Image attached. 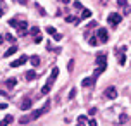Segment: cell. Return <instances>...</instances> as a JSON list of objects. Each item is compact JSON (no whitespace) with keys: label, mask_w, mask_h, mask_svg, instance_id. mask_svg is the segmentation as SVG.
Returning <instances> with one entry per match:
<instances>
[{"label":"cell","mask_w":131,"mask_h":126,"mask_svg":"<svg viewBox=\"0 0 131 126\" xmlns=\"http://www.w3.org/2000/svg\"><path fill=\"white\" fill-rule=\"evenodd\" d=\"M121 19H123V16H121V14H109V17H107V21H109V24H111V26H117L119 23H121Z\"/></svg>","instance_id":"1"},{"label":"cell","mask_w":131,"mask_h":126,"mask_svg":"<svg viewBox=\"0 0 131 126\" xmlns=\"http://www.w3.org/2000/svg\"><path fill=\"white\" fill-rule=\"evenodd\" d=\"M104 97L109 100H114L116 97H117V90L114 88V86H107V90L104 92Z\"/></svg>","instance_id":"2"},{"label":"cell","mask_w":131,"mask_h":126,"mask_svg":"<svg viewBox=\"0 0 131 126\" xmlns=\"http://www.w3.org/2000/svg\"><path fill=\"white\" fill-rule=\"evenodd\" d=\"M48 107H50V102H47L45 106L41 107V109H38V111H35V112L31 114V119H38L40 116H43V114L47 112V111H48Z\"/></svg>","instance_id":"3"},{"label":"cell","mask_w":131,"mask_h":126,"mask_svg":"<svg viewBox=\"0 0 131 126\" xmlns=\"http://www.w3.org/2000/svg\"><path fill=\"white\" fill-rule=\"evenodd\" d=\"M98 41L100 43H107V40H109V35H107V29L105 28H98Z\"/></svg>","instance_id":"4"},{"label":"cell","mask_w":131,"mask_h":126,"mask_svg":"<svg viewBox=\"0 0 131 126\" xmlns=\"http://www.w3.org/2000/svg\"><path fill=\"white\" fill-rule=\"evenodd\" d=\"M16 29H19V35H21V36H23V35H26L28 33V23H26V21H17Z\"/></svg>","instance_id":"5"},{"label":"cell","mask_w":131,"mask_h":126,"mask_svg":"<svg viewBox=\"0 0 131 126\" xmlns=\"http://www.w3.org/2000/svg\"><path fill=\"white\" fill-rule=\"evenodd\" d=\"M57 76H59V67H52V73H50V76H48L47 83H48V85H53V81L57 80Z\"/></svg>","instance_id":"6"},{"label":"cell","mask_w":131,"mask_h":126,"mask_svg":"<svg viewBox=\"0 0 131 126\" xmlns=\"http://www.w3.org/2000/svg\"><path fill=\"white\" fill-rule=\"evenodd\" d=\"M24 62H28V55H21L17 60H14V62H10V67H19L23 66Z\"/></svg>","instance_id":"7"},{"label":"cell","mask_w":131,"mask_h":126,"mask_svg":"<svg viewBox=\"0 0 131 126\" xmlns=\"http://www.w3.org/2000/svg\"><path fill=\"white\" fill-rule=\"evenodd\" d=\"M31 104H33L31 97H24V99H23V104H21V109H23V111H28V109L31 107Z\"/></svg>","instance_id":"8"},{"label":"cell","mask_w":131,"mask_h":126,"mask_svg":"<svg viewBox=\"0 0 131 126\" xmlns=\"http://www.w3.org/2000/svg\"><path fill=\"white\" fill-rule=\"evenodd\" d=\"M93 83H95V80H93L92 76H90V78H85V80L81 81V85L85 86V88H90V86H93Z\"/></svg>","instance_id":"9"},{"label":"cell","mask_w":131,"mask_h":126,"mask_svg":"<svg viewBox=\"0 0 131 126\" xmlns=\"http://www.w3.org/2000/svg\"><path fill=\"white\" fill-rule=\"evenodd\" d=\"M16 52H17V45H12L5 54H4V57H10V55H12V54H16Z\"/></svg>","instance_id":"10"},{"label":"cell","mask_w":131,"mask_h":126,"mask_svg":"<svg viewBox=\"0 0 131 126\" xmlns=\"http://www.w3.org/2000/svg\"><path fill=\"white\" fill-rule=\"evenodd\" d=\"M105 60H107V57H105V54H98V55H97V64H98V66H102V64H105Z\"/></svg>","instance_id":"11"},{"label":"cell","mask_w":131,"mask_h":126,"mask_svg":"<svg viewBox=\"0 0 131 126\" xmlns=\"http://www.w3.org/2000/svg\"><path fill=\"white\" fill-rule=\"evenodd\" d=\"M90 17H92V10L83 9V10H81V19H90Z\"/></svg>","instance_id":"12"},{"label":"cell","mask_w":131,"mask_h":126,"mask_svg":"<svg viewBox=\"0 0 131 126\" xmlns=\"http://www.w3.org/2000/svg\"><path fill=\"white\" fill-rule=\"evenodd\" d=\"M16 83H17V80H16V78H9V80L5 81L7 88H14V86H16Z\"/></svg>","instance_id":"13"},{"label":"cell","mask_w":131,"mask_h":126,"mask_svg":"<svg viewBox=\"0 0 131 126\" xmlns=\"http://www.w3.org/2000/svg\"><path fill=\"white\" fill-rule=\"evenodd\" d=\"M117 60H119V64H121V66H124V64H126V54L121 52V54H119V57H117Z\"/></svg>","instance_id":"14"},{"label":"cell","mask_w":131,"mask_h":126,"mask_svg":"<svg viewBox=\"0 0 131 126\" xmlns=\"http://www.w3.org/2000/svg\"><path fill=\"white\" fill-rule=\"evenodd\" d=\"M35 7H36V10H38V14H40V16H45V9H43V7L40 5L38 2H35Z\"/></svg>","instance_id":"15"},{"label":"cell","mask_w":131,"mask_h":126,"mask_svg":"<svg viewBox=\"0 0 131 126\" xmlns=\"http://www.w3.org/2000/svg\"><path fill=\"white\" fill-rule=\"evenodd\" d=\"M29 121H31V114H29V116H23V118L19 119V123L21 124H28Z\"/></svg>","instance_id":"16"},{"label":"cell","mask_w":131,"mask_h":126,"mask_svg":"<svg viewBox=\"0 0 131 126\" xmlns=\"http://www.w3.org/2000/svg\"><path fill=\"white\" fill-rule=\"evenodd\" d=\"M31 64H33L35 67L40 64V57H38V55H31Z\"/></svg>","instance_id":"17"},{"label":"cell","mask_w":131,"mask_h":126,"mask_svg":"<svg viewBox=\"0 0 131 126\" xmlns=\"http://www.w3.org/2000/svg\"><path fill=\"white\" fill-rule=\"evenodd\" d=\"M50 90H52V85H48V83H47V85L41 88V93H43V95H47V93L50 92Z\"/></svg>","instance_id":"18"},{"label":"cell","mask_w":131,"mask_h":126,"mask_svg":"<svg viewBox=\"0 0 131 126\" xmlns=\"http://www.w3.org/2000/svg\"><path fill=\"white\" fill-rule=\"evenodd\" d=\"M2 121H4V123H5V124L9 126V124H10V123H12V121H14V118H12V116H10V114H9V116H5V118H4V119H2Z\"/></svg>","instance_id":"19"},{"label":"cell","mask_w":131,"mask_h":126,"mask_svg":"<svg viewBox=\"0 0 131 126\" xmlns=\"http://www.w3.org/2000/svg\"><path fill=\"white\" fill-rule=\"evenodd\" d=\"M45 31H47L48 35H55V33H57V31H55V28H53V26H47V28H45Z\"/></svg>","instance_id":"20"},{"label":"cell","mask_w":131,"mask_h":126,"mask_svg":"<svg viewBox=\"0 0 131 126\" xmlns=\"http://www.w3.org/2000/svg\"><path fill=\"white\" fill-rule=\"evenodd\" d=\"M35 76H36V74H35V71H28V73H26V80L31 81V80H35Z\"/></svg>","instance_id":"21"},{"label":"cell","mask_w":131,"mask_h":126,"mask_svg":"<svg viewBox=\"0 0 131 126\" xmlns=\"http://www.w3.org/2000/svg\"><path fill=\"white\" fill-rule=\"evenodd\" d=\"M66 21H67V23H78V17H74V16H67V17H66Z\"/></svg>","instance_id":"22"},{"label":"cell","mask_w":131,"mask_h":126,"mask_svg":"<svg viewBox=\"0 0 131 126\" xmlns=\"http://www.w3.org/2000/svg\"><path fill=\"white\" fill-rule=\"evenodd\" d=\"M98 43H100V41H98V38H95V36H93V38H90V45H92V47H97Z\"/></svg>","instance_id":"23"},{"label":"cell","mask_w":131,"mask_h":126,"mask_svg":"<svg viewBox=\"0 0 131 126\" xmlns=\"http://www.w3.org/2000/svg\"><path fill=\"white\" fill-rule=\"evenodd\" d=\"M119 121H121V124H124L126 121H128V114H121V118H119Z\"/></svg>","instance_id":"24"},{"label":"cell","mask_w":131,"mask_h":126,"mask_svg":"<svg viewBox=\"0 0 131 126\" xmlns=\"http://www.w3.org/2000/svg\"><path fill=\"white\" fill-rule=\"evenodd\" d=\"M74 7H76L78 10H83V4H81V2H78V0L74 2Z\"/></svg>","instance_id":"25"},{"label":"cell","mask_w":131,"mask_h":126,"mask_svg":"<svg viewBox=\"0 0 131 126\" xmlns=\"http://www.w3.org/2000/svg\"><path fill=\"white\" fill-rule=\"evenodd\" d=\"M52 36H53V40H55V41L62 40V35H60V33H55V35H52Z\"/></svg>","instance_id":"26"},{"label":"cell","mask_w":131,"mask_h":126,"mask_svg":"<svg viewBox=\"0 0 131 126\" xmlns=\"http://www.w3.org/2000/svg\"><path fill=\"white\" fill-rule=\"evenodd\" d=\"M67 69H69V71H72V69H74V60H69V62H67Z\"/></svg>","instance_id":"27"},{"label":"cell","mask_w":131,"mask_h":126,"mask_svg":"<svg viewBox=\"0 0 131 126\" xmlns=\"http://www.w3.org/2000/svg\"><path fill=\"white\" fill-rule=\"evenodd\" d=\"M117 5H121V7H126V5H128V0H117Z\"/></svg>","instance_id":"28"},{"label":"cell","mask_w":131,"mask_h":126,"mask_svg":"<svg viewBox=\"0 0 131 126\" xmlns=\"http://www.w3.org/2000/svg\"><path fill=\"white\" fill-rule=\"evenodd\" d=\"M4 38H5V40H9V41H12V43H14V41H16V38H14L12 35H5Z\"/></svg>","instance_id":"29"},{"label":"cell","mask_w":131,"mask_h":126,"mask_svg":"<svg viewBox=\"0 0 131 126\" xmlns=\"http://www.w3.org/2000/svg\"><path fill=\"white\" fill-rule=\"evenodd\" d=\"M97 107H92V109H90V111H88V114H90V116H95V114H97Z\"/></svg>","instance_id":"30"},{"label":"cell","mask_w":131,"mask_h":126,"mask_svg":"<svg viewBox=\"0 0 131 126\" xmlns=\"http://www.w3.org/2000/svg\"><path fill=\"white\" fill-rule=\"evenodd\" d=\"M85 121H86V116H85V114L78 116V123H85Z\"/></svg>","instance_id":"31"},{"label":"cell","mask_w":131,"mask_h":126,"mask_svg":"<svg viewBox=\"0 0 131 126\" xmlns=\"http://www.w3.org/2000/svg\"><path fill=\"white\" fill-rule=\"evenodd\" d=\"M76 97V88H72L71 92H69V99H74Z\"/></svg>","instance_id":"32"},{"label":"cell","mask_w":131,"mask_h":126,"mask_svg":"<svg viewBox=\"0 0 131 126\" xmlns=\"http://www.w3.org/2000/svg\"><path fill=\"white\" fill-rule=\"evenodd\" d=\"M31 33H33V35H38V33H40V28L33 26V28H31Z\"/></svg>","instance_id":"33"},{"label":"cell","mask_w":131,"mask_h":126,"mask_svg":"<svg viewBox=\"0 0 131 126\" xmlns=\"http://www.w3.org/2000/svg\"><path fill=\"white\" fill-rule=\"evenodd\" d=\"M88 126H97V121H95V119H90V121H88Z\"/></svg>","instance_id":"34"},{"label":"cell","mask_w":131,"mask_h":126,"mask_svg":"<svg viewBox=\"0 0 131 126\" xmlns=\"http://www.w3.org/2000/svg\"><path fill=\"white\" fill-rule=\"evenodd\" d=\"M35 43H41V36L36 35V38H35Z\"/></svg>","instance_id":"35"},{"label":"cell","mask_w":131,"mask_h":126,"mask_svg":"<svg viewBox=\"0 0 131 126\" xmlns=\"http://www.w3.org/2000/svg\"><path fill=\"white\" fill-rule=\"evenodd\" d=\"M4 109H7V104H5V102H2V104H0V111H4Z\"/></svg>","instance_id":"36"},{"label":"cell","mask_w":131,"mask_h":126,"mask_svg":"<svg viewBox=\"0 0 131 126\" xmlns=\"http://www.w3.org/2000/svg\"><path fill=\"white\" fill-rule=\"evenodd\" d=\"M17 2H19L21 5H26V4H28V0H17Z\"/></svg>","instance_id":"37"},{"label":"cell","mask_w":131,"mask_h":126,"mask_svg":"<svg viewBox=\"0 0 131 126\" xmlns=\"http://www.w3.org/2000/svg\"><path fill=\"white\" fill-rule=\"evenodd\" d=\"M2 16H4V9L0 7V17H2Z\"/></svg>","instance_id":"38"},{"label":"cell","mask_w":131,"mask_h":126,"mask_svg":"<svg viewBox=\"0 0 131 126\" xmlns=\"http://www.w3.org/2000/svg\"><path fill=\"white\" fill-rule=\"evenodd\" d=\"M102 5H107V0H102Z\"/></svg>","instance_id":"39"},{"label":"cell","mask_w":131,"mask_h":126,"mask_svg":"<svg viewBox=\"0 0 131 126\" xmlns=\"http://www.w3.org/2000/svg\"><path fill=\"white\" fill-rule=\"evenodd\" d=\"M2 41H4V36H0V43H2Z\"/></svg>","instance_id":"40"},{"label":"cell","mask_w":131,"mask_h":126,"mask_svg":"<svg viewBox=\"0 0 131 126\" xmlns=\"http://www.w3.org/2000/svg\"><path fill=\"white\" fill-rule=\"evenodd\" d=\"M62 2H64V4H67V2H69V0H62Z\"/></svg>","instance_id":"41"}]
</instances>
